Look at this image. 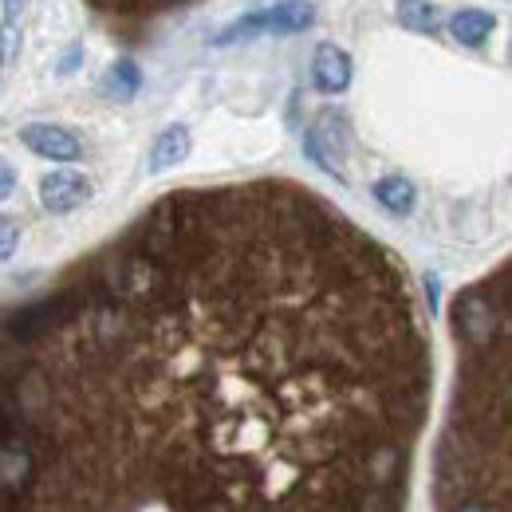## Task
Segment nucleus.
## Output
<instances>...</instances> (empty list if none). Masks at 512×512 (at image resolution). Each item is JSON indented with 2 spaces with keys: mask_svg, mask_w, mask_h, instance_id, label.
<instances>
[{
  "mask_svg": "<svg viewBox=\"0 0 512 512\" xmlns=\"http://www.w3.org/2000/svg\"><path fill=\"white\" fill-rule=\"evenodd\" d=\"M430 383L402 264L320 193H166L0 312V512H406Z\"/></svg>",
  "mask_w": 512,
  "mask_h": 512,
  "instance_id": "f257e3e1",
  "label": "nucleus"
},
{
  "mask_svg": "<svg viewBox=\"0 0 512 512\" xmlns=\"http://www.w3.org/2000/svg\"><path fill=\"white\" fill-rule=\"evenodd\" d=\"M457 386L434 449V509L512 512L509 379L512 300L509 264L465 288L453 304Z\"/></svg>",
  "mask_w": 512,
  "mask_h": 512,
  "instance_id": "f03ea898",
  "label": "nucleus"
},
{
  "mask_svg": "<svg viewBox=\"0 0 512 512\" xmlns=\"http://www.w3.org/2000/svg\"><path fill=\"white\" fill-rule=\"evenodd\" d=\"M308 158L327 170L331 178H347L343 174V150H347V127H343V119L335 115V111H323L320 119H316V127L308 130Z\"/></svg>",
  "mask_w": 512,
  "mask_h": 512,
  "instance_id": "7ed1b4c3",
  "label": "nucleus"
},
{
  "mask_svg": "<svg viewBox=\"0 0 512 512\" xmlns=\"http://www.w3.org/2000/svg\"><path fill=\"white\" fill-rule=\"evenodd\" d=\"M20 142L32 150V154H40V158H52V162H75L79 158V138L64 127H52V123H28V127L20 130Z\"/></svg>",
  "mask_w": 512,
  "mask_h": 512,
  "instance_id": "20e7f679",
  "label": "nucleus"
},
{
  "mask_svg": "<svg viewBox=\"0 0 512 512\" xmlns=\"http://www.w3.org/2000/svg\"><path fill=\"white\" fill-rule=\"evenodd\" d=\"M87 197H91V186H87V178L75 174V170H56V174H48V178L40 182V201H44L48 213H71V209H79Z\"/></svg>",
  "mask_w": 512,
  "mask_h": 512,
  "instance_id": "39448f33",
  "label": "nucleus"
},
{
  "mask_svg": "<svg viewBox=\"0 0 512 512\" xmlns=\"http://www.w3.org/2000/svg\"><path fill=\"white\" fill-rule=\"evenodd\" d=\"M312 75H316V87L320 91L335 95V91H343L351 83V56L343 48H335V44H323L320 52H316Z\"/></svg>",
  "mask_w": 512,
  "mask_h": 512,
  "instance_id": "423d86ee",
  "label": "nucleus"
},
{
  "mask_svg": "<svg viewBox=\"0 0 512 512\" xmlns=\"http://www.w3.org/2000/svg\"><path fill=\"white\" fill-rule=\"evenodd\" d=\"M186 154H190V130L166 127L158 138H154V146H150V174H166V170H174L178 162H186Z\"/></svg>",
  "mask_w": 512,
  "mask_h": 512,
  "instance_id": "0eeeda50",
  "label": "nucleus"
},
{
  "mask_svg": "<svg viewBox=\"0 0 512 512\" xmlns=\"http://www.w3.org/2000/svg\"><path fill=\"white\" fill-rule=\"evenodd\" d=\"M312 24V4L308 0H280L276 8L264 12L268 32H304Z\"/></svg>",
  "mask_w": 512,
  "mask_h": 512,
  "instance_id": "6e6552de",
  "label": "nucleus"
},
{
  "mask_svg": "<svg viewBox=\"0 0 512 512\" xmlns=\"http://www.w3.org/2000/svg\"><path fill=\"white\" fill-rule=\"evenodd\" d=\"M493 12H485V8H461L453 20H449V28H453V36L461 40V44H469V48H477V44H485V36L493 32Z\"/></svg>",
  "mask_w": 512,
  "mask_h": 512,
  "instance_id": "1a4fd4ad",
  "label": "nucleus"
},
{
  "mask_svg": "<svg viewBox=\"0 0 512 512\" xmlns=\"http://www.w3.org/2000/svg\"><path fill=\"white\" fill-rule=\"evenodd\" d=\"M99 12L107 16H158L166 8H178V4H193V0H91Z\"/></svg>",
  "mask_w": 512,
  "mask_h": 512,
  "instance_id": "9d476101",
  "label": "nucleus"
},
{
  "mask_svg": "<svg viewBox=\"0 0 512 512\" xmlns=\"http://www.w3.org/2000/svg\"><path fill=\"white\" fill-rule=\"evenodd\" d=\"M375 201L383 205L386 213H410L414 209V186L406 182V178H383V182H375Z\"/></svg>",
  "mask_w": 512,
  "mask_h": 512,
  "instance_id": "9b49d317",
  "label": "nucleus"
},
{
  "mask_svg": "<svg viewBox=\"0 0 512 512\" xmlns=\"http://www.w3.org/2000/svg\"><path fill=\"white\" fill-rule=\"evenodd\" d=\"M398 20L414 32H434L438 28V12L430 0H398Z\"/></svg>",
  "mask_w": 512,
  "mask_h": 512,
  "instance_id": "f8f14e48",
  "label": "nucleus"
},
{
  "mask_svg": "<svg viewBox=\"0 0 512 512\" xmlns=\"http://www.w3.org/2000/svg\"><path fill=\"white\" fill-rule=\"evenodd\" d=\"M138 83H142V75H138V67L130 64V60H119V64L107 71V95H115V99H134V91H138Z\"/></svg>",
  "mask_w": 512,
  "mask_h": 512,
  "instance_id": "ddd939ff",
  "label": "nucleus"
},
{
  "mask_svg": "<svg viewBox=\"0 0 512 512\" xmlns=\"http://www.w3.org/2000/svg\"><path fill=\"white\" fill-rule=\"evenodd\" d=\"M16 40H20V28H16V20H4V24H0V64H8V60H12V52H16Z\"/></svg>",
  "mask_w": 512,
  "mask_h": 512,
  "instance_id": "4468645a",
  "label": "nucleus"
},
{
  "mask_svg": "<svg viewBox=\"0 0 512 512\" xmlns=\"http://www.w3.org/2000/svg\"><path fill=\"white\" fill-rule=\"evenodd\" d=\"M16 241H20V229H16V221L0 217V260H8V256L16 253Z\"/></svg>",
  "mask_w": 512,
  "mask_h": 512,
  "instance_id": "2eb2a0df",
  "label": "nucleus"
},
{
  "mask_svg": "<svg viewBox=\"0 0 512 512\" xmlns=\"http://www.w3.org/2000/svg\"><path fill=\"white\" fill-rule=\"evenodd\" d=\"M12 190H16V174H12V166L0 158V201H8Z\"/></svg>",
  "mask_w": 512,
  "mask_h": 512,
  "instance_id": "dca6fc26",
  "label": "nucleus"
}]
</instances>
